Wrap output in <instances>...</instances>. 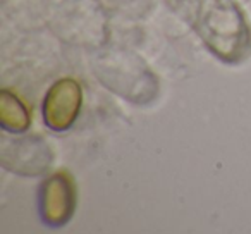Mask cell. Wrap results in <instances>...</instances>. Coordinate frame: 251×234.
<instances>
[{"label":"cell","mask_w":251,"mask_h":234,"mask_svg":"<svg viewBox=\"0 0 251 234\" xmlns=\"http://www.w3.org/2000/svg\"><path fill=\"white\" fill-rule=\"evenodd\" d=\"M200 35L226 62H239L250 53V28L234 0H201Z\"/></svg>","instance_id":"1"},{"label":"cell","mask_w":251,"mask_h":234,"mask_svg":"<svg viewBox=\"0 0 251 234\" xmlns=\"http://www.w3.org/2000/svg\"><path fill=\"white\" fill-rule=\"evenodd\" d=\"M83 93L74 79H60L49 90L43 102V119L53 131H66L79 114Z\"/></svg>","instance_id":"2"},{"label":"cell","mask_w":251,"mask_h":234,"mask_svg":"<svg viewBox=\"0 0 251 234\" xmlns=\"http://www.w3.org/2000/svg\"><path fill=\"white\" fill-rule=\"evenodd\" d=\"M42 219L52 227H60L71 219L74 210V188L66 174H55L43 184Z\"/></svg>","instance_id":"3"},{"label":"cell","mask_w":251,"mask_h":234,"mask_svg":"<svg viewBox=\"0 0 251 234\" xmlns=\"http://www.w3.org/2000/svg\"><path fill=\"white\" fill-rule=\"evenodd\" d=\"M12 155H4V164L12 160L7 167L12 172L21 174H38L50 164V150L45 141L40 138H28V140H18L12 145Z\"/></svg>","instance_id":"4"},{"label":"cell","mask_w":251,"mask_h":234,"mask_svg":"<svg viewBox=\"0 0 251 234\" xmlns=\"http://www.w3.org/2000/svg\"><path fill=\"white\" fill-rule=\"evenodd\" d=\"M0 124L12 133H21L29 126V114L25 105L9 91H2L0 95Z\"/></svg>","instance_id":"5"}]
</instances>
